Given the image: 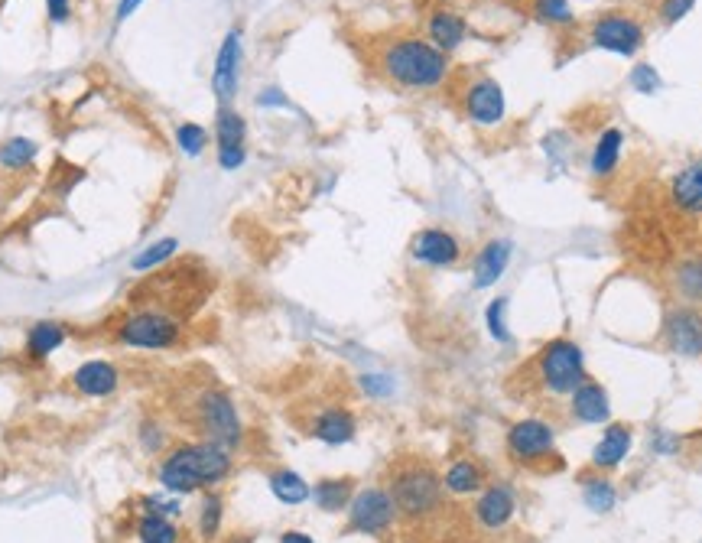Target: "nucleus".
<instances>
[{"label":"nucleus","instance_id":"nucleus-1","mask_svg":"<svg viewBox=\"0 0 702 543\" xmlns=\"http://www.w3.org/2000/svg\"><path fill=\"white\" fill-rule=\"evenodd\" d=\"M377 69L397 88L407 92H433L442 88L452 72V59L423 36H394L377 53Z\"/></svg>","mask_w":702,"mask_h":543},{"label":"nucleus","instance_id":"nucleus-2","mask_svg":"<svg viewBox=\"0 0 702 543\" xmlns=\"http://www.w3.org/2000/svg\"><path fill=\"white\" fill-rule=\"evenodd\" d=\"M390 498H394L397 517H403L407 524H429L436 517L446 514L449 501H446V485H442V475L429 465L426 459L416 456H403L387 469V485Z\"/></svg>","mask_w":702,"mask_h":543},{"label":"nucleus","instance_id":"nucleus-3","mask_svg":"<svg viewBox=\"0 0 702 543\" xmlns=\"http://www.w3.org/2000/svg\"><path fill=\"white\" fill-rule=\"evenodd\" d=\"M231 475V449L218 443H186L176 446L160 465V482L166 491L189 495V491L212 488Z\"/></svg>","mask_w":702,"mask_h":543},{"label":"nucleus","instance_id":"nucleus-4","mask_svg":"<svg viewBox=\"0 0 702 543\" xmlns=\"http://www.w3.org/2000/svg\"><path fill=\"white\" fill-rule=\"evenodd\" d=\"M527 384L537 387L540 397H569L576 387L589 378L585 371V352L579 342L566 339V335H556V339L543 342L537 348V355L530 358L527 365Z\"/></svg>","mask_w":702,"mask_h":543},{"label":"nucleus","instance_id":"nucleus-5","mask_svg":"<svg viewBox=\"0 0 702 543\" xmlns=\"http://www.w3.org/2000/svg\"><path fill=\"white\" fill-rule=\"evenodd\" d=\"M189 423L195 433L205 436V443H218L225 449H234L244 436L238 407L218 387H202L189 397Z\"/></svg>","mask_w":702,"mask_h":543},{"label":"nucleus","instance_id":"nucleus-6","mask_svg":"<svg viewBox=\"0 0 702 543\" xmlns=\"http://www.w3.org/2000/svg\"><path fill=\"white\" fill-rule=\"evenodd\" d=\"M114 339L127 348L166 352L182 342V319L160 306H137L114 326Z\"/></svg>","mask_w":702,"mask_h":543},{"label":"nucleus","instance_id":"nucleus-7","mask_svg":"<svg viewBox=\"0 0 702 543\" xmlns=\"http://www.w3.org/2000/svg\"><path fill=\"white\" fill-rule=\"evenodd\" d=\"M589 43L602 53L634 59L647 43V30L641 20L624 10H605L589 23Z\"/></svg>","mask_w":702,"mask_h":543},{"label":"nucleus","instance_id":"nucleus-8","mask_svg":"<svg viewBox=\"0 0 702 543\" xmlns=\"http://www.w3.org/2000/svg\"><path fill=\"white\" fill-rule=\"evenodd\" d=\"M504 449L511 462L533 469V465H543L556 456V426L543 417H524L517 420L511 430H507Z\"/></svg>","mask_w":702,"mask_h":543},{"label":"nucleus","instance_id":"nucleus-9","mask_svg":"<svg viewBox=\"0 0 702 543\" xmlns=\"http://www.w3.org/2000/svg\"><path fill=\"white\" fill-rule=\"evenodd\" d=\"M397 521L394 498L387 488H364L348 504V530L368 537H384Z\"/></svg>","mask_w":702,"mask_h":543},{"label":"nucleus","instance_id":"nucleus-10","mask_svg":"<svg viewBox=\"0 0 702 543\" xmlns=\"http://www.w3.org/2000/svg\"><path fill=\"white\" fill-rule=\"evenodd\" d=\"M660 342L670 348L673 355L699 358L702 355V309L673 303L667 306L660 322Z\"/></svg>","mask_w":702,"mask_h":543},{"label":"nucleus","instance_id":"nucleus-11","mask_svg":"<svg viewBox=\"0 0 702 543\" xmlns=\"http://www.w3.org/2000/svg\"><path fill=\"white\" fill-rule=\"evenodd\" d=\"M462 111L475 127H498L507 118V98L498 79L491 75H478L465 85L462 92Z\"/></svg>","mask_w":702,"mask_h":543},{"label":"nucleus","instance_id":"nucleus-12","mask_svg":"<svg viewBox=\"0 0 702 543\" xmlns=\"http://www.w3.org/2000/svg\"><path fill=\"white\" fill-rule=\"evenodd\" d=\"M410 257L429 270H449L462 261V241L449 228H420L410 238Z\"/></svg>","mask_w":702,"mask_h":543},{"label":"nucleus","instance_id":"nucleus-13","mask_svg":"<svg viewBox=\"0 0 702 543\" xmlns=\"http://www.w3.org/2000/svg\"><path fill=\"white\" fill-rule=\"evenodd\" d=\"M241 59H244V43H241V30L234 27L225 33V40H221L218 56H215V69H212V92L218 98V105H231L234 95H238Z\"/></svg>","mask_w":702,"mask_h":543},{"label":"nucleus","instance_id":"nucleus-14","mask_svg":"<svg viewBox=\"0 0 702 543\" xmlns=\"http://www.w3.org/2000/svg\"><path fill=\"white\" fill-rule=\"evenodd\" d=\"M511 261H514V241L511 238H488L472 261V290L498 287L507 274V267H511Z\"/></svg>","mask_w":702,"mask_h":543},{"label":"nucleus","instance_id":"nucleus-15","mask_svg":"<svg viewBox=\"0 0 702 543\" xmlns=\"http://www.w3.org/2000/svg\"><path fill=\"white\" fill-rule=\"evenodd\" d=\"M514 511H517V498H514V491L507 488L504 482L485 485V488L478 491V501H475V521H478V527L504 530L507 524L514 521Z\"/></svg>","mask_w":702,"mask_h":543},{"label":"nucleus","instance_id":"nucleus-16","mask_svg":"<svg viewBox=\"0 0 702 543\" xmlns=\"http://www.w3.org/2000/svg\"><path fill=\"white\" fill-rule=\"evenodd\" d=\"M569 417L589 426H602L611 420V404H608V391L598 381L585 378L576 391L569 394Z\"/></svg>","mask_w":702,"mask_h":543},{"label":"nucleus","instance_id":"nucleus-17","mask_svg":"<svg viewBox=\"0 0 702 543\" xmlns=\"http://www.w3.org/2000/svg\"><path fill=\"white\" fill-rule=\"evenodd\" d=\"M667 199L680 215L702 218V160L683 166L680 173H673L667 186Z\"/></svg>","mask_w":702,"mask_h":543},{"label":"nucleus","instance_id":"nucleus-18","mask_svg":"<svg viewBox=\"0 0 702 543\" xmlns=\"http://www.w3.org/2000/svg\"><path fill=\"white\" fill-rule=\"evenodd\" d=\"M426 40L436 49H442L446 56H452L468 40V20L449 7H436L426 20Z\"/></svg>","mask_w":702,"mask_h":543},{"label":"nucleus","instance_id":"nucleus-19","mask_svg":"<svg viewBox=\"0 0 702 543\" xmlns=\"http://www.w3.org/2000/svg\"><path fill=\"white\" fill-rule=\"evenodd\" d=\"M667 287L673 303L702 309V254H689L683 261H676L667 274Z\"/></svg>","mask_w":702,"mask_h":543},{"label":"nucleus","instance_id":"nucleus-20","mask_svg":"<svg viewBox=\"0 0 702 543\" xmlns=\"http://www.w3.org/2000/svg\"><path fill=\"white\" fill-rule=\"evenodd\" d=\"M631 426L628 423H605V433L602 439L595 443L592 449V469L595 472H611V469H618V465L624 462V456L631 452Z\"/></svg>","mask_w":702,"mask_h":543},{"label":"nucleus","instance_id":"nucleus-21","mask_svg":"<svg viewBox=\"0 0 702 543\" xmlns=\"http://www.w3.org/2000/svg\"><path fill=\"white\" fill-rule=\"evenodd\" d=\"M621 153H624V131L621 127H605V131L595 137L592 153H589V176L611 179L621 166Z\"/></svg>","mask_w":702,"mask_h":543},{"label":"nucleus","instance_id":"nucleus-22","mask_svg":"<svg viewBox=\"0 0 702 543\" xmlns=\"http://www.w3.org/2000/svg\"><path fill=\"white\" fill-rule=\"evenodd\" d=\"M309 433L329 446H342V443H351V439H355L358 423H355V417H351V410H345V407H325L312 417Z\"/></svg>","mask_w":702,"mask_h":543},{"label":"nucleus","instance_id":"nucleus-23","mask_svg":"<svg viewBox=\"0 0 702 543\" xmlns=\"http://www.w3.org/2000/svg\"><path fill=\"white\" fill-rule=\"evenodd\" d=\"M72 384L78 394L85 397H108L117 391V384H121V374L111 365V361H85L82 368H75L72 374Z\"/></svg>","mask_w":702,"mask_h":543},{"label":"nucleus","instance_id":"nucleus-24","mask_svg":"<svg viewBox=\"0 0 702 543\" xmlns=\"http://www.w3.org/2000/svg\"><path fill=\"white\" fill-rule=\"evenodd\" d=\"M442 485H446V491L455 498L478 495V491L485 488V469H481L475 459H459L442 475Z\"/></svg>","mask_w":702,"mask_h":543},{"label":"nucleus","instance_id":"nucleus-25","mask_svg":"<svg viewBox=\"0 0 702 543\" xmlns=\"http://www.w3.org/2000/svg\"><path fill=\"white\" fill-rule=\"evenodd\" d=\"M212 137H215V150L244 147V140H247V121L241 118V111H234L231 105H218Z\"/></svg>","mask_w":702,"mask_h":543},{"label":"nucleus","instance_id":"nucleus-26","mask_svg":"<svg viewBox=\"0 0 702 543\" xmlns=\"http://www.w3.org/2000/svg\"><path fill=\"white\" fill-rule=\"evenodd\" d=\"M65 339H69V329H65L62 322L43 319L26 332V352H30V358H46L56 352V348H62Z\"/></svg>","mask_w":702,"mask_h":543},{"label":"nucleus","instance_id":"nucleus-27","mask_svg":"<svg viewBox=\"0 0 702 543\" xmlns=\"http://www.w3.org/2000/svg\"><path fill=\"white\" fill-rule=\"evenodd\" d=\"M351 498H355V485H351V478H322L312 488V501L319 504L322 511H348Z\"/></svg>","mask_w":702,"mask_h":543},{"label":"nucleus","instance_id":"nucleus-28","mask_svg":"<svg viewBox=\"0 0 702 543\" xmlns=\"http://www.w3.org/2000/svg\"><path fill=\"white\" fill-rule=\"evenodd\" d=\"M530 17L550 30L576 27V10H572L569 0H530Z\"/></svg>","mask_w":702,"mask_h":543},{"label":"nucleus","instance_id":"nucleus-29","mask_svg":"<svg viewBox=\"0 0 702 543\" xmlns=\"http://www.w3.org/2000/svg\"><path fill=\"white\" fill-rule=\"evenodd\" d=\"M270 491L273 498L283 504H303L306 498H312V488L306 485L303 475H296L293 469H280L270 475Z\"/></svg>","mask_w":702,"mask_h":543},{"label":"nucleus","instance_id":"nucleus-30","mask_svg":"<svg viewBox=\"0 0 702 543\" xmlns=\"http://www.w3.org/2000/svg\"><path fill=\"white\" fill-rule=\"evenodd\" d=\"M582 498H585V504H589L592 511L608 514L618 504V491H615V485H611L602 472H598V475H582Z\"/></svg>","mask_w":702,"mask_h":543},{"label":"nucleus","instance_id":"nucleus-31","mask_svg":"<svg viewBox=\"0 0 702 543\" xmlns=\"http://www.w3.org/2000/svg\"><path fill=\"white\" fill-rule=\"evenodd\" d=\"M176 254H179V238H160V241L147 244V248H143L134 261H130V267H134L137 274H147V270L169 264Z\"/></svg>","mask_w":702,"mask_h":543},{"label":"nucleus","instance_id":"nucleus-32","mask_svg":"<svg viewBox=\"0 0 702 543\" xmlns=\"http://www.w3.org/2000/svg\"><path fill=\"white\" fill-rule=\"evenodd\" d=\"M137 537H140V543H179V530L166 514L147 511L137 524Z\"/></svg>","mask_w":702,"mask_h":543},{"label":"nucleus","instance_id":"nucleus-33","mask_svg":"<svg viewBox=\"0 0 702 543\" xmlns=\"http://www.w3.org/2000/svg\"><path fill=\"white\" fill-rule=\"evenodd\" d=\"M507 309H511V296H494V300L485 306V326L488 335L498 345H511V326H507Z\"/></svg>","mask_w":702,"mask_h":543},{"label":"nucleus","instance_id":"nucleus-34","mask_svg":"<svg viewBox=\"0 0 702 543\" xmlns=\"http://www.w3.org/2000/svg\"><path fill=\"white\" fill-rule=\"evenodd\" d=\"M36 160V144L26 137H10L7 144H0V166L4 170H26Z\"/></svg>","mask_w":702,"mask_h":543},{"label":"nucleus","instance_id":"nucleus-35","mask_svg":"<svg viewBox=\"0 0 702 543\" xmlns=\"http://www.w3.org/2000/svg\"><path fill=\"white\" fill-rule=\"evenodd\" d=\"M208 131L202 124H195V121H182V124H176V147H179V153H186L189 160H195V157H202L205 153V147H208Z\"/></svg>","mask_w":702,"mask_h":543},{"label":"nucleus","instance_id":"nucleus-36","mask_svg":"<svg viewBox=\"0 0 702 543\" xmlns=\"http://www.w3.org/2000/svg\"><path fill=\"white\" fill-rule=\"evenodd\" d=\"M221 517H225V508H221V498L218 495H205L202 498V508H199V534L205 540H212L218 530H221Z\"/></svg>","mask_w":702,"mask_h":543},{"label":"nucleus","instance_id":"nucleus-37","mask_svg":"<svg viewBox=\"0 0 702 543\" xmlns=\"http://www.w3.org/2000/svg\"><path fill=\"white\" fill-rule=\"evenodd\" d=\"M628 85L634 88L637 95H657L663 88L660 72L650 66V62H637V66L628 72Z\"/></svg>","mask_w":702,"mask_h":543},{"label":"nucleus","instance_id":"nucleus-38","mask_svg":"<svg viewBox=\"0 0 702 543\" xmlns=\"http://www.w3.org/2000/svg\"><path fill=\"white\" fill-rule=\"evenodd\" d=\"M693 7H696V0H660L657 17L667 23V27H673V23H680L693 14Z\"/></svg>","mask_w":702,"mask_h":543},{"label":"nucleus","instance_id":"nucleus-39","mask_svg":"<svg viewBox=\"0 0 702 543\" xmlns=\"http://www.w3.org/2000/svg\"><path fill=\"white\" fill-rule=\"evenodd\" d=\"M247 163V147H231V150H218V166L225 173H234V170H241V166Z\"/></svg>","mask_w":702,"mask_h":543},{"label":"nucleus","instance_id":"nucleus-40","mask_svg":"<svg viewBox=\"0 0 702 543\" xmlns=\"http://www.w3.org/2000/svg\"><path fill=\"white\" fill-rule=\"evenodd\" d=\"M257 108H290V98H286L277 85H270L257 95Z\"/></svg>","mask_w":702,"mask_h":543},{"label":"nucleus","instance_id":"nucleus-41","mask_svg":"<svg viewBox=\"0 0 702 543\" xmlns=\"http://www.w3.org/2000/svg\"><path fill=\"white\" fill-rule=\"evenodd\" d=\"M361 387H364L368 394L381 397V394H390V387H394V384H390V378H384V374H364Z\"/></svg>","mask_w":702,"mask_h":543},{"label":"nucleus","instance_id":"nucleus-42","mask_svg":"<svg viewBox=\"0 0 702 543\" xmlns=\"http://www.w3.org/2000/svg\"><path fill=\"white\" fill-rule=\"evenodd\" d=\"M46 14L52 23H65L72 17V0H46Z\"/></svg>","mask_w":702,"mask_h":543},{"label":"nucleus","instance_id":"nucleus-43","mask_svg":"<svg viewBox=\"0 0 702 543\" xmlns=\"http://www.w3.org/2000/svg\"><path fill=\"white\" fill-rule=\"evenodd\" d=\"M143 4V0H117V7H114V20L117 23H124L130 14H134V10Z\"/></svg>","mask_w":702,"mask_h":543},{"label":"nucleus","instance_id":"nucleus-44","mask_svg":"<svg viewBox=\"0 0 702 543\" xmlns=\"http://www.w3.org/2000/svg\"><path fill=\"white\" fill-rule=\"evenodd\" d=\"M280 543H316L309 534H303V530H286V534L280 537Z\"/></svg>","mask_w":702,"mask_h":543}]
</instances>
